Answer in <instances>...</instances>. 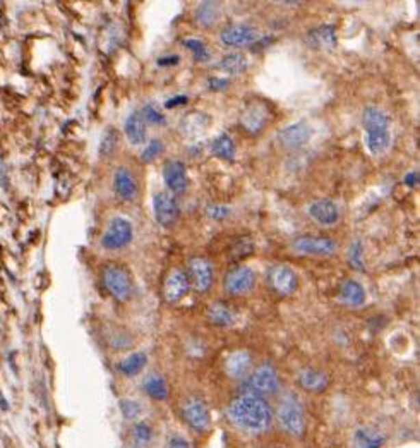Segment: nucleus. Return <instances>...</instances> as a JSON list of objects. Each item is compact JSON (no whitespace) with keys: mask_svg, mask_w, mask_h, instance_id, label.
I'll return each mask as SVG.
<instances>
[{"mask_svg":"<svg viewBox=\"0 0 420 448\" xmlns=\"http://www.w3.org/2000/svg\"><path fill=\"white\" fill-rule=\"evenodd\" d=\"M115 148H117V131L108 129V131L105 132L103 139H101L100 153L103 155V157H110V155L115 151Z\"/></svg>","mask_w":420,"mask_h":448,"instance_id":"f704fd0d","label":"nucleus"},{"mask_svg":"<svg viewBox=\"0 0 420 448\" xmlns=\"http://www.w3.org/2000/svg\"><path fill=\"white\" fill-rule=\"evenodd\" d=\"M120 410L125 419L132 421L135 419V417H139V414H141V403L131 399L120 400Z\"/></svg>","mask_w":420,"mask_h":448,"instance_id":"c9c22d12","label":"nucleus"},{"mask_svg":"<svg viewBox=\"0 0 420 448\" xmlns=\"http://www.w3.org/2000/svg\"><path fill=\"white\" fill-rule=\"evenodd\" d=\"M182 414L184 419L192 430L196 431H206L211 423V416H209V409L206 402L199 397H191L182 406Z\"/></svg>","mask_w":420,"mask_h":448,"instance_id":"0eeeda50","label":"nucleus"},{"mask_svg":"<svg viewBox=\"0 0 420 448\" xmlns=\"http://www.w3.org/2000/svg\"><path fill=\"white\" fill-rule=\"evenodd\" d=\"M103 284L105 288L118 301H125L131 295V277L124 268L117 264H108L103 268Z\"/></svg>","mask_w":420,"mask_h":448,"instance_id":"20e7f679","label":"nucleus"},{"mask_svg":"<svg viewBox=\"0 0 420 448\" xmlns=\"http://www.w3.org/2000/svg\"><path fill=\"white\" fill-rule=\"evenodd\" d=\"M309 215L321 225L330 227L340 220V208L331 199H317V201L311 203Z\"/></svg>","mask_w":420,"mask_h":448,"instance_id":"f3484780","label":"nucleus"},{"mask_svg":"<svg viewBox=\"0 0 420 448\" xmlns=\"http://www.w3.org/2000/svg\"><path fill=\"white\" fill-rule=\"evenodd\" d=\"M163 151V142L160 139H153L146 148L143 149V153H141V160L143 162H153L158 155Z\"/></svg>","mask_w":420,"mask_h":448,"instance_id":"e433bc0d","label":"nucleus"},{"mask_svg":"<svg viewBox=\"0 0 420 448\" xmlns=\"http://www.w3.org/2000/svg\"><path fill=\"white\" fill-rule=\"evenodd\" d=\"M144 392L155 400H165L168 397L167 382L160 375H150L144 379Z\"/></svg>","mask_w":420,"mask_h":448,"instance_id":"cd10ccee","label":"nucleus"},{"mask_svg":"<svg viewBox=\"0 0 420 448\" xmlns=\"http://www.w3.org/2000/svg\"><path fill=\"white\" fill-rule=\"evenodd\" d=\"M228 213H230V208H226V206H222V205H209L208 208V215L211 216L213 220H223Z\"/></svg>","mask_w":420,"mask_h":448,"instance_id":"ea45409f","label":"nucleus"},{"mask_svg":"<svg viewBox=\"0 0 420 448\" xmlns=\"http://www.w3.org/2000/svg\"><path fill=\"white\" fill-rule=\"evenodd\" d=\"M141 114V117H143V121L148 124H153V125H163L165 122H167V117H165L163 112L160 110V108L157 107V105L153 103H148L144 105L143 110L139 112Z\"/></svg>","mask_w":420,"mask_h":448,"instance_id":"473e14b6","label":"nucleus"},{"mask_svg":"<svg viewBox=\"0 0 420 448\" xmlns=\"http://www.w3.org/2000/svg\"><path fill=\"white\" fill-rule=\"evenodd\" d=\"M278 423L292 436H302L306 431V417L302 406L296 397L289 395L278 406Z\"/></svg>","mask_w":420,"mask_h":448,"instance_id":"7ed1b4c3","label":"nucleus"},{"mask_svg":"<svg viewBox=\"0 0 420 448\" xmlns=\"http://www.w3.org/2000/svg\"><path fill=\"white\" fill-rule=\"evenodd\" d=\"M191 284H189L187 273L182 270H172L167 275L163 284V295L167 303H179L181 299L187 295Z\"/></svg>","mask_w":420,"mask_h":448,"instance_id":"4468645a","label":"nucleus"},{"mask_svg":"<svg viewBox=\"0 0 420 448\" xmlns=\"http://www.w3.org/2000/svg\"><path fill=\"white\" fill-rule=\"evenodd\" d=\"M364 129L365 142L372 155H382L388 149L391 134H389V117L382 110L376 107H369L364 110Z\"/></svg>","mask_w":420,"mask_h":448,"instance_id":"f03ea898","label":"nucleus"},{"mask_svg":"<svg viewBox=\"0 0 420 448\" xmlns=\"http://www.w3.org/2000/svg\"><path fill=\"white\" fill-rule=\"evenodd\" d=\"M132 240V223L129 220L117 216L110 222L108 229L101 237V246L108 251L122 249Z\"/></svg>","mask_w":420,"mask_h":448,"instance_id":"39448f33","label":"nucleus"},{"mask_svg":"<svg viewBox=\"0 0 420 448\" xmlns=\"http://www.w3.org/2000/svg\"><path fill=\"white\" fill-rule=\"evenodd\" d=\"M247 388L252 395H271L278 390V375L273 366L263 364L252 373V376L247 382Z\"/></svg>","mask_w":420,"mask_h":448,"instance_id":"423d86ee","label":"nucleus"},{"mask_svg":"<svg viewBox=\"0 0 420 448\" xmlns=\"http://www.w3.org/2000/svg\"><path fill=\"white\" fill-rule=\"evenodd\" d=\"M405 182L408 186H417V184H419V172H412V174L406 175Z\"/></svg>","mask_w":420,"mask_h":448,"instance_id":"c03bdc74","label":"nucleus"},{"mask_svg":"<svg viewBox=\"0 0 420 448\" xmlns=\"http://www.w3.org/2000/svg\"><path fill=\"white\" fill-rule=\"evenodd\" d=\"M299 385L302 386L306 392L321 393L328 388V385H330V378H328V375L324 371H319V369H314V368H307L300 371Z\"/></svg>","mask_w":420,"mask_h":448,"instance_id":"6ab92c4d","label":"nucleus"},{"mask_svg":"<svg viewBox=\"0 0 420 448\" xmlns=\"http://www.w3.org/2000/svg\"><path fill=\"white\" fill-rule=\"evenodd\" d=\"M163 179L167 188L170 189L174 195H182V192L187 191V169H185V164L181 160H170L165 164L163 169Z\"/></svg>","mask_w":420,"mask_h":448,"instance_id":"2eb2a0df","label":"nucleus"},{"mask_svg":"<svg viewBox=\"0 0 420 448\" xmlns=\"http://www.w3.org/2000/svg\"><path fill=\"white\" fill-rule=\"evenodd\" d=\"M185 101H187V97H182V95H179V97H175V98H172V100H168L167 103H165V107L167 108H174V107H177V105H184Z\"/></svg>","mask_w":420,"mask_h":448,"instance_id":"37998d69","label":"nucleus"},{"mask_svg":"<svg viewBox=\"0 0 420 448\" xmlns=\"http://www.w3.org/2000/svg\"><path fill=\"white\" fill-rule=\"evenodd\" d=\"M220 69L226 74H232V76H237V74H242L244 71L247 69V59L244 53L233 52L228 53L222 59L220 62Z\"/></svg>","mask_w":420,"mask_h":448,"instance_id":"bb28decb","label":"nucleus"},{"mask_svg":"<svg viewBox=\"0 0 420 448\" xmlns=\"http://www.w3.org/2000/svg\"><path fill=\"white\" fill-rule=\"evenodd\" d=\"M257 38H259V33H257L256 28H252L249 25H233L220 33V40H222L223 45L233 47V49L254 45L257 42Z\"/></svg>","mask_w":420,"mask_h":448,"instance_id":"f8f14e48","label":"nucleus"},{"mask_svg":"<svg viewBox=\"0 0 420 448\" xmlns=\"http://www.w3.org/2000/svg\"><path fill=\"white\" fill-rule=\"evenodd\" d=\"M153 208L157 222L161 227H165V229L174 227L175 222L179 220V213H181L179 203L175 199V196L170 195V192H158L153 199Z\"/></svg>","mask_w":420,"mask_h":448,"instance_id":"9d476101","label":"nucleus"},{"mask_svg":"<svg viewBox=\"0 0 420 448\" xmlns=\"http://www.w3.org/2000/svg\"><path fill=\"white\" fill-rule=\"evenodd\" d=\"M124 132L125 136H127L129 142H132V145H143V142L146 141V122L143 121V117H141L139 112H132V114L129 115L124 124Z\"/></svg>","mask_w":420,"mask_h":448,"instance_id":"aec40b11","label":"nucleus"},{"mask_svg":"<svg viewBox=\"0 0 420 448\" xmlns=\"http://www.w3.org/2000/svg\"><path fill=\"white\" fill-rule=\"evenodd\" d=\"M184 45L187 47L192 53H194V59L199 60V62H205V60L209 59L208 47H206L205 42H201V40L187 38V40H184Z\"/></svg>","mask_w":420,"mask_h":448,"instance_id":"72a5a7b5","label":"nucleus"},{"mask_svg":"<svg viewBox=\"0 0 420 448\" xmlns=\"http://www.w3.org/2000/svg\"><path fill=\"white\" fill-rule=\"evenodd\" d=\"M151 440H153V430H151L150 424L144 423V421H141V423L135 424L134 430H132V438H131L132 447L146 448L148 445H150Z\"/></svg>","mask_w":420,"mask_h":448,"instance_id":"2f4dec72","label":"nucleus"},{"mask_svg":"<svg viewBox=\"0 0 420 448\" xmlns=\"http://www.w3.org/2000/svg\"><path fill=\"white\" fill-rule=\"evenodd\" d=\"M168 448H191V443H189L185 438L179 436V434H175V436L170 438V443H168Z\"/></svg>","mask_w":420,"mask_h":448,"instance_id":"a19ab883","label":"nucleus"},{"mask_svg":"<svg viewBox=\"0 0 420 448\" xmlns=\"http://www.w3.org/2000/svg\"><path fill=\"white\" fill-rule=\"evenodd\" d=\"M250 362H252V359H250L249 352L246 351L233 352V354L228 358V361H226V373L235 379L244 378V376L249 373Z\"/></svg>","mask_w":420,"mask_h":448,"instance_id":"b1692460","label":"nucleus"},{"mask_svg":"<svg viewBox=\"0 0 420 448\" xmlns=\"http://www.w3.org/2000/svg\"><path fill=\"white\" fill-rule=\"evenodd\" d=\"M348 258H350V264L357 270H364V260H362V242L360 240H355L350 247V253H348Z\"/></svg>","mask_w":420,"mask_h":448,"instance_id":"58836bf2","label":"nucleus"},{"mask_svg":"<svg viewBox=\"0 0 420 448\" xmlns=\"http://www.w3.org/2000/svg\"><path fill=\"white\" fill-rule=\"evenodd\" d=\"M148 362V356L144 352H134L124 361L118 362V371L125 376H135L143 371V368Z\"/></svg>","mask_w":420,"mask_h":448,"instance_id":"393cba45","label":"nucleus"},{"mask_svg":"<svg viewBox=\"0 0 420 448\" xmlns=\"http://www.w3.org/2000/svg\"><path fill=\"white\" fill-rule=\"evenodd\" d=\"M267 280H270L271 288L280 295H290L299 287V277L296 271L285 264H276L267 273Z\"/></svg>","mask_w":420,"mask_h":448,"instance_id":"6e6552de","label":"nucleus"},{"mask_svg":"<svg viewBox=\"0 0 420 448\" xmlns=\"http://www.w3.org/2000/svg\"><path fill=\"white\" fill-rule=\"evenodd\" d=\"M220 18V4L218 2H202L196 9V19L202 26H213Z\"/></svg>","mask_w":420,"mask_h":448,"instance_id":"c756f323","label":"nucleus"},{"mask_svg":"<svg viewBox=\"0 0 420 448\" xmlns=\"http://www.w3.org/2000/svg\"><path fill=\"white\" fill-rule=\"evenodd\" d=\"M340 301L347 306L357 308L365 303V290L357 280H347L340 287Z\"/></svg>","mask_w":420,"mask_h":448,"instance_id":"5701e85b","label":"nucleus"},{"mask_svg":"<svg viewBox=\"0 0 420 448\" xmlns=\"http://www.w3.org/2000/svg\"><path fill=\"white\" fill-rule=\"evenodd\" d=\"M226 86H228V81L223 79V77H209V88L211 90H223Z\"/></svg>","mask_w":420,"mask_h":448,"instance_id":"79ce46f5","label":"nucleus"},{"mask_svg":"<svg viewBox=\"0 0 420 448\" xmlns=\"http://www.w3.org/2000/svg\"><path fill=\"white\" fill-rule=\"evenodd\" d=\"M307 40L316 49H331L337 45V28L333 25L317 26L307 35Z\"/></svg>","mask_w":420,"mask_h":448,"instance_id":"4be33fe9","label":"nucleus"},{"mask_svg":"<svg viewBox=\"0 0 420 448\" xmlns=\"http://www.w3.org/2000/svg\"><path fill=\"white\" fill-rule=\"evenodd\" d=\"M264 121H266V108L264 107H256L252 105L250 108H247L242 114V125L249 129L250 132H257L263 129Z\"/></svg>","mask_w":420,"mask_h":448,"instance_id":"a878e982","label":"nucleus"},{"mask_svg":"<svg viewBox=\"0 0 420 448\" xmlns=\"http://www.w3.org/2000/svg\"><path fill=\"white\" fill-rule=\"evenodd\" d=\"M292 247L297 253L314 254V256H330L337 251V242L328 237L316 236H300L292 242Z\"/></svg>","mask_w":420,"mask_h":448,"instance_id":"9b49d317","label":"nucleus"},{"mask_svg":"<svg viewBox=\"0 0 420 448\" xmlns=\"http://www.w3.org/2000/svg\"><path fill=\"white\" fill-rule=\"evenodd\" d=\"M114 188L122 201H134L139 195L137 181L127 169H118L114 175Z\"/></svg>","mask_w":420,"mask_h":448,"instance_id":"a211bd4d","label":"nucleus"},{"mask_svg":"<svg viewBox=\"0 0 420 448\" xmlns=\"http://www.w3.org/2000/svg\"><path fill=\"white\" fill-rule=\"evenodd\" d=\"M311 138V127L304 122L289 125L283 131L278 132V142L287 149H297L306 145Z\"/></svg>","mask_w":420,"mask_h":448,"instance_id":"dca6fc26","label":"nucleus"},{"mask_svg":"<svg viewBox=\"0 0 420 448\" xmlns=\"http://www.w3.org/2000/svg\"><path fill=\"white\" fill-rule=\"evenodd\" d=\"M228 417L240 430L249 431V433H261L271 426L273 412L263 397L246 393L230 403Z\"/></svg>","mask_w":420,"mask_h":448,"instance_id":"f257e3e1","label":"nucleus"},{"mask_svg":"<svg viewBox=\"0 0 420 448\" xmlns=\"http://www.w3.org/2000/svg\"><path fill=\"white\" fill-rule=\"evenodd\" d=\"M213 153L222 160H233L235 158V142L228 134H222L213 141Z\"/></svg>","mask_w":420,"mask_h":448,"instance_id":"c85d7f7f","label":"nucleus"},{"mask_svg":"<svg viewBox=\"0 0 420 448\" xmlns=\"http://www.w3.org/2000/svg\"><path fill=\"white\" fill-rule=\"evenodd\" d=\"M0 409H2V410L9 409V402L4 399V395H2V393H0Z\"/></svg>","mask_w":420,"mask_h":448,"instance_id":"a18cd8bd","label":"nucleus"},{"mask_svg":"<svg viewBox=\"0 0 420 448\" xmlns=\"http://www.w3.org/2000/svg\"><path fill=\"white\" fill-rule=\"evenodd\" d=\"M384 434L369 426H362L354 434V448H382Z\"/></svg>","mask_w":420,"mask_h":448,"instance_id":"412c9836","label":"nucleus"},{"mask_svg":"<svg viewBox=\"0 0 420 448\" xmlns=\"http://www.w3.org/2000/svg\"><path fill=\"white\" fill-rule=\"evenodd\" d=\"M256 284V275L249 266H237L225 278V290L230 295H244Z\"/></svg>","mask_w":420,"mask_h":448,"instance_id":"ddd939ff","label":"nucleus"},{"mask_svg":"<svg viewBox=\"0 0 420 448\" xmlns=\"http://www.w3.org/2000/svg\"><path fill=\"white\" fill-rule=\"evenodd\" d=\"M189 284L194 290L208 292L213 285V266L206 258H191L189 261Z\"/></svg>","mask_w":420,"mask_h":448,"instance_id":"1a4fd4ad","label":"nucleus"},{"mask_svg":"<svg viewBox=\"0 0 420 448\" xmlns=\"http://www.w3.org/2000/svg\"><path fill=\"white\" fill-rule=\"evenodd\" d=\"M208 318L211 323H215L216 327H230L233 323V313L230 308H226L225 304H213L208 310Z\"/></svg>","mask_w":420,"mask_h":448,"instance_id":"7c9ffc66","label":"nucleus"},{"mask_svg":"<svg viewBox=\"0 0 420 448\" xmlns=\"http://www.w3.org/2000/svg\"><path fill=\"white\" fill-rule=\"evenodd\" d=\"M254 251V242L250 239H240L239 242L237 244H233V247H232V256L235 258H244V256H249L250 253H252Z\"/></svg>","mask_w":420,"mask_h":448,"instance_id":"4c0bfd02","label":"nucleus"}]
</instances>
